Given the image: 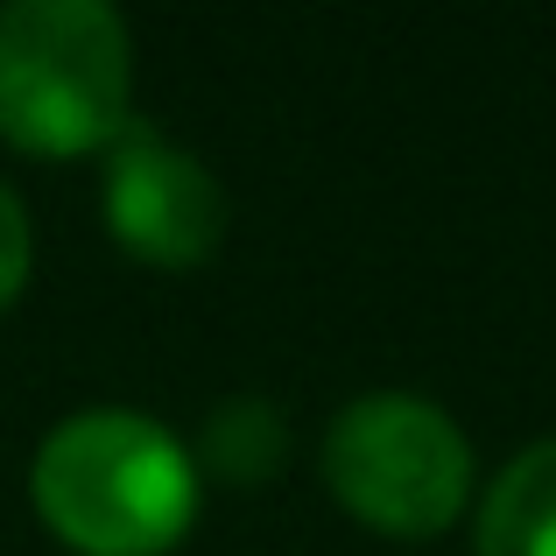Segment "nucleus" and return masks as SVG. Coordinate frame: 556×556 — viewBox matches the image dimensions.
<instances>
[{
	"label": "nucleus",
	"instance_id": "7",
	"mask_svg": "<svg viewBox=\"0 0 556 556\" xmlns=\"http://www.w3.org/2000/svg\"><path fill=\"white\" fill-rule=\"evenodd\" d=\"M28 268H36V232H28V212L14 198V184H0V311L22 296Z\"/></svg>",
	"mask_w": 556,
	"mask_h": 556
},
{
	"label": "nucleus",
	"instance_id": "3",
	"mask_svg": "<svg viewBox=\"0 0 556 556\" xmlns=\"http://www.w3.org/2000/svg\"><path fill=\"white\" fill-rule=\"evenodd\" d=\"M325 486L367 529L437 535L472 501V437L430 394H353L325 430Z\"/></svg>",
	"mask_w": 556,
	"mask_h": 556
},
{
	"label": "nucleus",
	"instance_id": "1",
	"mask_svg": "<svg viewBox=\"0 0 556 556\" xmlns=\"http://www.w3.org/2000/svg\"><path fill=\"white\" fill-rule=\"evenodd\" d=\"M204 472L169 422L141 408H78L36 444L28 501L78 556H163L198 521Z\"/></svg>",
	"mask_w": 556,
	"mask_h": 556
},
{
	"label": "nucleus",
	"instance_id": "4",
	"mask_svg": "<svg viewBox=\"0 0 556 556\" xmlns=\"http://www.w3.org/2000/svg\"><path fill=\"white\" fill-rule=\"evenodd\" d=\"M99 155H106L99 212H106V232L135 261H149V268H198V261L218 254V240H226V190L184 141H169L155 121L135 113Z\"/></svg>",
	"mask_w": 556,
	"mask_h": 556
},
{
	"label": "nucleus",
	"instance_id": "6",
	"mask_svg": "<svg viewBox=\"0 0 556 556\" xmlns=\"http://www.w3.org/2000/svg\"><path fill=\"white\" fill-rule=\"evenodd\" d=\"M190 458H198V472H218L232 486H261L289 458V422L268 394H232V402H218L204 416V437Z\"/></svg>",
	"mask_w": 556,
	"mask_h": 556
},
{
	"label": "nucleus",
	"instance_id": "5",
	"mask_svg": "<svg viewBox=\"0 0 556 556\" xmlns=\"http://www.w3.org/2000/svg\"><path fill=\"white\" fill-rule=\"evenodd\" d=\"M479 556H556V437L501 465L479 501Z\"/></svg>",
	"mask_w": 556,
	"mask_h": 556
},
{
	"label": "nucleus",
	"instance_id": "2",
	"mask_svg": "<svg viewBox=\"0 0 556 556\" xmlns=\"http://www.w3.org/2000/svg\"><path fill=\"white\" fill-rule=\"evenodd\" d=\"M135 42L106 0L0 8V135L28 155L106 149L135 121Z\"/></svg>",
	"mask_w": 556,
	"mask_h": 556
}]
</instances>
